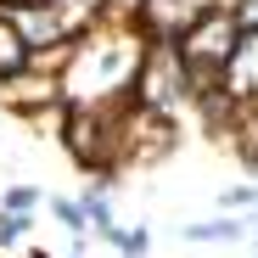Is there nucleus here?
Masks as SVG:
<instances>
[{
	"mask_svg": "<svg viewBox=\"0 0 258 258\" xmlns=\"http://www.w3.org/2000/svg\"><path fill=\"white\" fill-rule=\"evenodd\" d=\"M17 34H23V45H62L68 23L56 12V0H45V6H17Z\"/></svg>",
	"mask_w": 258,
	"mask_h": 258,
	"instance_id": "obj_3",
	"label": "nucleus"
},
{
	"mask_svg": "<svg viewBox=\"0 0 258 258\" xmlns=\"http://www.w3.org/2000/svg\"><path fill=\"white\" fill-rule=\"evenodd\" d=\"M225 79H230V96H252L258 90V28H247L236 39V56L225 62Z\"/></svg>",
	"mask_w": 258,
	"mask_h": 258,
	"instance_id": "obj_5",
	"label": "nucleus"
},
{
	"mask_svg": "<svg viewBox=\"0 0 258 258\" xmlns=\"http://www.w3.org/2000/svg\"><path fill=\"white\" fill-rule=\"evenodd\" d=\"M23 62H28V45H23V34H17V28H6V23H0V73L12 79V73L23 68Z\"/></svg>",
	"mask_w": 258,
	"mask_h": 258,
	"instance_id": "obj_6",
	"label": "nucleus"
},
{
	"mask_svg": "<svg viewBox=\"0 0 258 258\" xmlns=\"http://www.w3.org/2000/svg\"><path fill=\"white\" fill-rule=\"evenodd\" d=\"M236 23L230 17H202L185 39H180V56H185V68H197V73H208V68H219V62H230L236 56Z\"/></svg>",
	"mask_w": 258,
	"mask_h": 258,
	"instance_id": "obj_2",
	"label": "nucleus"
},
{
	"mask_svg": "<svg viewBox=\"0 0 258 258\" xmlns=\"http://www.w3.org/2000/svg\"><path fill=\"white\" fill-rule=\"evenodd\" d=\"M79 73L90 79V96L118 90V84H129V73H135V45H129V39H84Z\"/></svg>",
	"mask_w": 258,
	"mask_h": 258,
	"instance_id": "obj_1",
	"label": "nucleus"
},
{
	"mask_svg": "<svg viewBox=\"0 0 258 258\" xmlns=\"http://www.w3.org/2000/svg\"><path fill=\"white\" fill-rule=\"evenodd\" d=\"M180 79H185V56H174L168 45H157L141 68V84H146V96L152 101H168V96H180Z\"/></svg>",
	"mask_w": 258,
	"mask_h": 258,
	"instance_id": "obj_4",
	"label": "nucleus"
}]
</instances>
